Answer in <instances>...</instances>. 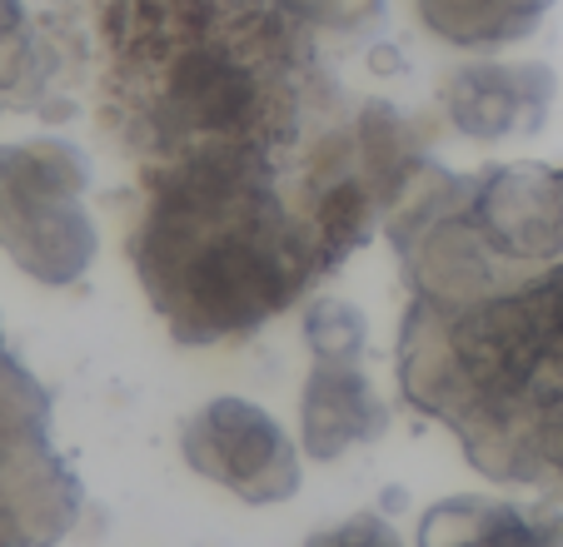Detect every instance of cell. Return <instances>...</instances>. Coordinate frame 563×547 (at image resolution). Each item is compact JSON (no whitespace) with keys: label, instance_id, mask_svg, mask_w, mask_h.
<instances>
[{"label":"cell","instance_id":"1","mask_svg":"<svg viewBox=\"0 0 563 547\" xmlns=\"http://www.w3.org/2000/svg\"><path fill=\"white\" fill-rule=\"evenodd\" d=\"M106 96L150 179L190 169L275 175L295 145L309 45L265 0H100Z\"/></svg>","mask_w":563,"mask_h":547},{"label":"cell","instance_id":"2","mask_svg":"<svg viewBox=\"0 0 563 547\" xmlns=\"http://www.w3.org/2000/svg\"><path fill=\"white\" fill-rule=\"evenodd\" d=\"M135 264L180 344L250 334L330 269L314 224L289 210L275 175L234 169L150 179Z\"/></svg>","mask_w":563,"mask_h":547},{"label":"cell","instance_id":"3","mask_svg":"<svg viewBox=\"0 0 563 547\" xmlns=\"http://www.w3.org/2000/svg\"><path fill=\"white\" fill-rule=\"evenodd\" d=\"M185 464L245 503L299 493V458L275 418L250 399H214L185 423Z\"/></svg>","mask_w":563,"mask_h":547},{"label":"cell","instance_id":"4","mask_svg":"<svg viewBox=\"0 0 563 547\" xmlns=\"http://www.w3.org/2000/svg\"><path fill=\"white\" fill-rule=\"evenodd\" d=\"M553 96V75L543 65H494L478 60L449 80L444 110L459 135L468 139H509L533 135Z\"/></svg>","mask_w":563,"mask_h":547},{"label":"cell","instance_id":"5","mask_svg":"<svg viewBox=\"0 0 563 547\" xmlns=\"http://www.w3.org/2000/svg\"><path fill=\"white\" fill-rule=\"evenodd\" d=\"M299 413H305V453L319 464H334L344 448L369 443L384 428V403L374 399L364 369L340 358H314Z\"/></svg>","mask_w":563,"mask_h":547},{"label":"cell","instance_id":"6","mask_svg":"<svg viewBox=\"0 0 563 547\" xmlns=\"http://www.w3.org/2000/svg\"><path fill=\"white\" fill-rule=\"evenodd\" d=\"M419 547H543V533L509 503L449 498L419 517Z\"/></svg>","mask_w":563,"mask_h":547},{"label":"cell","instance_id":"7","mask_svg":"<svg viewBox=\"0 0 563 547\" xmlns=\"http://www.w3.org/2000/svg\"><path fill=\"white\" fill-rule=\"evenodd\" d=\"M549 5L553 0H419V15L454 45H504L529 35Z\"/></svg>","mask_w":563,"mask_h":547},{"label":"cell","instance_id":"8","mask_svg":"<svg viewBox=\"0 0 563 547\" xmlns=\"http://www.w3.org/2000/svg\"><path fill=\"white\" fill-rule=\"evenodd\" d=\"M305 334L314 358H340L354 364L364 354V314L350 309L344 299H309L305 309Z\"/></svg>","mask_w":563,"mask_h":547},{"label":"cell","instance_id":"9","mask_svg":"<svg viewBox=\"0 0 563 547\" xmlns=\"http://www.w3.org/2000/svg\"><path fill=\"white\" fill-rule=\"evenodd\" d=\"M295 21H319V25H360L379 21L384 0H279Z\"/></svg>","mask_w":563,"mask_h":547},{"label":"cell","instance_id":"10","mask_svg":"<svg viewBox=\"0 0 563 547\" xmlns=\"http://www.w3.org/2000/svg\"><path fill=\"white\" fill-rule=\"evenodd\" d=\"M309 547H405V543H399V533H394L384 517L360 513V517H350V523H340L334 533H314Z\"/></svg>","mask_w":563,"mask_h":547}]
</instances>
